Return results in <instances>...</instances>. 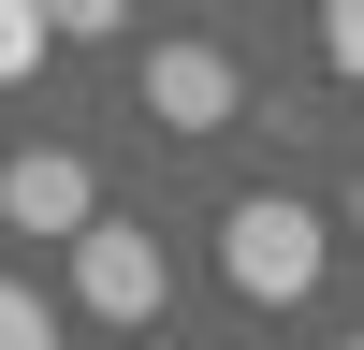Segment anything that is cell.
<instances>
[{
	"mask_svg": "<svg viewBox=\"0 0 364 350\" xmlns=\"http://www.w3.org/2000/svg\"><path fill=\"white\" fill-rule=\"evenodd\" d=\"M219 277L248 292V307H306V292H321V204L248 190V204L219 219Z\"/></svg>",
	"mask_w": 364,
	"mask_h": 350,
	"instance_id": "obj_1",
	"label": "cell"
},
{
	"mask_svg": "<svg viewBox=\"0 0 364 350\" xmlns=\"http://www.w3.org/2000/svg\"><path fill=\"white\" fill-rule=\"evenodd\" d=\"M58 248H73V307H87V321H161V292H175V277H161V233H132V219L87 204Z\"/></svg>",
	"mask_w": 364,
	"mask_h": 350,
	"instance_id": "obj_2",
	"label": "cell"
},
{
	"mask_svg": "<svg viewBox=\"0 0 364 350\" xmlns=\"http://www.w3.org/2000/svg\"><path fill=\"white\" fill-rule=\"evenodd\" d=\"M146 117H161V132H233V102H248V88H233V58L219 44H190V29H175V44H146Z\"/></svg>",
	"mask_w": 364,
	"mask_h": 350,
	"instance_id": "obj_3",
	"label": "cell"
},
{
	"mask_svg": "<svg viewBox=\"0 0 364 350\" xmlns=\"http://www.w3.org/2000/svg\"><path fill=\"white\" fill-rule=\"evenodd\" d=\"M87 204H102V190H87L73 146H15V161H0V219H15V233H73Z\"/></svg>",
	"mask_w": 364,
	"mask_h": 350,
	"instance_id": "obj_4",
	"label": "cell"
},
{
	"mask_svg": "<svg viewBox=\"0 0 364 350\" xmlns=\"http://www.w3.org/2000/svg\"><path fill=\"white\" fill-rule=\"evenodd\" d=\"M132 29V0H44V44H117Z\"/></svg>",
	"mask_w": 364,
	"mask_h": 350,
	"instance_id": "obj_5",
	"label": "cell"
},
{
	"mask_svg": "<svg viewBox=\"0 0 364 350\" xmlns=\"http://www.w3.org/2000/svg\"><path fill=\"white\" fill-rule=\"evenodd\" d=\"M0 350H58V307H44L29 277H0Z\"/></svg>",
	"mask_w": 364,
	"mask_h": 350,
	"instance_id": "obj_6",
	"label": "cell"
},
{
	"mask_svg": "<svg viewBox=\"0 0 364 350\" xmlns=\"http://www.w3.org/2000/svg\"><path fill=\"white\" fill-rule=\"evenodd\" d=\"M44 73V0H0V88Z\"/></svg>",
	"mask_w": 364,
	"mask_h": 350,
	"instance_id": "obj_7",
	"label": "cell"
}]
</instances>
